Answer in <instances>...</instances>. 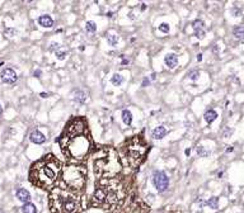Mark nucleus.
<instances>
[{"label": "nucleus", "mask_w": 244, "mask_h": 213, "mask_svg": "<svg viewBox=\"0 0 244 213\" xmlns=\"http://www.w3.org/2000/svg\"><path fill=\"white\" fill-rule=\"evenodd\" d=\"M59 141L64 154L76 160L84 159L90 150L88 128L82 118L73 119Z\"/></svg>", "instance_id": "obj_1"}, {"label": "nucleus", "mask_w": 244, "mask_h": 213, "mask_svg": "<svg viewBox=\"0 0 244 213\" xmlns=\"http://www.w3.org/2000/svg\"><path fill=\"white\" fill-rule=\"evenodd\" d=\"M61 170V164L53 155H46L32 166L29 180L36 185L46 189L56 183Z\"/></svg>", "instance_id": "obj_2"}, {"label": "nucleus", "mask_w": 244, "mask_h": 213, "mask_svg": "<svg viewBox=\"0 0 244 213\" xmlns=\"http://www.w3.org/2000/svg\"><path fill=\"white\" fill-rule=\"evenodd\" d=\"M123 197L122 186L114 178H102L99 179L98 185L95 186L93 201L97 206H107L113 207Z\"/></svg>", "instance_id": "obj_3"}, {"label": "nucleus", "mask_w": 244, "mask_h": 213, "mask_svg": "<svg viewBox=\"0 0 244 213\" xmlns=\"http://www.w3.org/2000/svg\"><path fill=\"white\" fill-rule=\"evenodd\" d=\"M121 170L120 159L112 147L101 148L94 156V173L99 179L114 178Z\"/></svg>", "instance_id": "obj_4"}, {"label": "nucleus", "mask_w": 244, "mask_h": 213, "mask_svg": "<svg viewBox=\"0 0 244 213\" xmlns=\"http://www.w3.org/2000/svg\"><path fill=\"white\" fill-rule=\"evenodd\" d=\"M147 152V146L140 137L135 136L130 141H127L126 146L123 147V156L126 159V163L131 167L139 166L140 163L144 160Z\"/></svg>", "instance_id": "obj_5"}, {"label": "nucleus", "mask_w": 244, "mask_h": 213, "mask_svg": "<svg viewBox=\"0 0 244 213\" xmlns=\"http://www.w3.org/2000/svg\"><path fill=\"white\" fill-rule=\"evenodd\" d=\"M51 207L53 211H61L62 213H76L79 208L78 199L71 193L57 190L51 198Z\"/></svg>", "instance_id": "obj_6"}, {"label": "nucleus", "mask_w": 244, "mask_h": 213, "mask_svg": "<svg viewBox=\"0 0 244 213\" xmlns=\"http://www.w3.org/2000/svg\"><path fill=\"white\" fill-rule=\"evenodd\" d=\"M64 180L71 189H80L86 182V171L83 166H69L64 173Z\"/></svg>", "instance_id": "obj_7"}, {"label": "nucleus", "mask_w": 244, "mask_h": 213, "mask_svg": "<svg viewBox=\"0 0 244 213\" xmlns=\"http://www.w3.org/2000/svg\"><path fill=\"white\" fill-rule=\"evenodd\" d=\"M151 182H153L154 188L158 190L159 193L165 192V190L168 189V186H169V179H168V176L165 175V173L159 171V170H155L153 173Z\"/></svg>", "instance_id": "obj_8"}, {"label": "nucleus", "mask_w": 244, "mask_h": 213, "mask_svg": "<svg viewBox=\"0 0 244 213\" xmlns=\"http://www.w3.org/2000/svg\"><path fill=\"white\" fill-rule=\"evenodd\" d=\"M0 79H1V81L5 82V84H14V82H17V80H18V75L13 69L8 67V69H4L0 72Z\"/></svg>", "instance_id": "obj_9"}, {"label": "nucleus", "mask_w": 244, "mask_h": 213, "mask_svg": "<svg viewBox=\"0 0 244 213\" xmlns=\"http://www.w3.org/2000/svg\"><path fill=\"white\" fill-rule=\"evenodd\" d=\"M15 197H17L18 201H21L22 203H29L31 201V193L24 188H18L15 192Z\"/></svg>", "instance_id": "obj_10"}, {"label": "nucleus", "mask_w": 244, "mask_h": 213, "mask_svg": "<svg viewBox=\"0 0 244 213\" xmlns=\"http://www.w3.org/2000/svg\"><path fill=\"white\" fill-rule=\"evenodd\" d=\"M29 140L33 144H36V145H41V144H43L45 141H46V137H45V135L41 131H38V129H34V131H32L31 132V135H29Z\"/></svg>", "instance_id": "obj_11"}, {"label": "nucleus", "mask_w": 244, "mask_h": 213, "mask_svg": "<svg viewBox=\"0 0 244 213\" xmlns=\"http://www.w3.org/2000/svg\"><path fill=\"white\" fill-rule=\"evenodd\" d=\"M164 62L169 69H174L178 63V57H177V55H174V53H167L164 57Z\"/></svg>", "instance_id": "obj_12"}, {"label": "nucleus", "mask_w": 244, "mask_h": 213, "mask_svg": "<svg viewBox=\"0 0 244 213\" xmlns=\"http://www.w3.org/2000/svg\"><path fill=\"white\" fill-rule=\"evenodd\" d=\"M38 24L43 28H52L53 27V19L47 14L41 15V17L38 18Z\"/></svg>", "instance_id": "obj_13"}, {"label": "nucleus", "mask_w": 244, "mask_h": 213, "mask_svg": "<svg viewBox=\"0 0 244 213\" xmlns=\"http://www.w3.org/2000/svg\"><path fill=\"white\" fill-rule=\"evenodd\" d=\"M165 135H167V129H165V127H163V126L156 127L153 131V138H155V140H162L163 137H165Z\"/></svg>", "instance_id": "obj_14"}, {"label": "nucleus", "mask_w": 244, "mask_h": 213, "mask_svg": "<svg viewBox=\"0 0 244 213\" xmlns=\"http://www.w3.org/2000/svg\"><path fill=\"white\" fill-rule=\"evenodd\" d=\"M122 120H123V123L126 126H131V123H132V113L128 109L122 110Z\"/></svg>", "instance_id": "obj_15"}, {"label": "nucleus", "mask_w": 244, "mask_h": 213, "mask_svg": "<svg viewBox=\"0 0 244 213\" xmlns=\"http://www.w3.org/2000/svg\"><path fill=\"white\" fill-rule=\"evenodd\" d=\"M86 98H88V93H85L84 90H76L75 93H74V99L76 101H79V103H84L86 100Z\"/></svg>", "instance_id": "obj_16"}, {"label": "nucleus", "mask_w": 244, "mask_h": 213, "mask_svg": "<svg viewBox=\"0 0 244 213\" xmlns=\"http://www.w3.org/2000/svg\"><path fill=\"white\" fill-rule=\"evenodd\" d=\"M204 118H205V120H206L207 123H212L214 120L217 118V113L215 112L214 109H208V110H206V113H205Z\"/></svg>", "instance_id": "obj_17"}, {"label": "nucleus", "mask_w": 244, "mask_h": 213, "mask_svg": "<svg viewBox=\"0 0 244 213\" xmlns=\"http://www.w3.org/2000/svg\"><path fill=\"white\" fill-rule=\"evenodd\" d=\"M22 213H37V208L33 203H24L22 207Z\"/></svg>", "instance_id": "obj_18"}, {"label": "nucleus", "mask_w": 244, "mask_h": 213, "mask_svg": "<svg viewBox=\"0 0 244 213\" xmlns=\"http://www.w3.org/2000/svg\"><path fill=\"white\" fill-rule=\"evenodd\" d=\"M233 36L235 37L236 39H242V38L244 37V28L240 27V25L235 27V28L233 29Z\"/></svg>", "instance_id": "obj_19"}, {"label": "nucleus", "mask_w": 244, "mask_h": 213, "mask_svg": "<svg viewBox=\"0 0 244 213\" xmlns=\"http://www.w3.org/2000/svg\"><path fill=\"white\" fill-rule=\"evenodd\" d=\"M111 82L114 85V86H120L122 82H123V76H121L120 74H114L111 78Z\"/></svg>", "instance_id": "obj_20"}, {"label": "nucleus", "mask_w": 244, "mask_h": 213, "mask_svg": "<svg viewBox=\"0 0 244 213\" xmlns=\"http://www.w3.org/2000/svg\"><path fill=\"white\" fill-rule=\"evenodd\" d=\"M206 204L212 209H217L219 208V198H217V197H212V198H210L206 202Z\"/></svg>", "instance_id": "obj_21"}, {"label": "nucleus", "mask_w": 244, "mask_h": 213, "mask_svg": "<svg viewBox=\"0 0 244 213\" xmlns=\"http://www.w3.org/2000/svg\"><path fill=\"white\" fill-rule=\"evenodd\" d=\"M192 27H193V29H195V33L196 32H202L204 31V22H202L201 19H196L193 22V24H192Z\"/></svg>", "instance_id": "obj_22"}, {"label": "nucleus", "mask_w": 244, "mask_h": 213, "mask_svg": "<svg viewBox=\"0 0 244 213\" xmlns=\"http://www.w3.org/2000/svg\"><path fill=\"white\" fill-rule=\"evenodd\" d=\"M211 152L208 151V150H206V148L204 147V146H198L197 147V155L198 156H201V157H206V156H208Z\"/></svg>", "instance_id": "obj_23"}, {"label": "nucleus", "mask_w": 244, "mask_h": 213, "mask_svg": "<svg viewBox=\"0 0 244 213\" xmlns=\"http://www.w3.org/2000/svg\"><path fill=\"white\" fill-rule=\"evenodd\" d=\"M107 42L111 44V46H116L118 43V37L116 34H107Z\"/></svg>", "instance_id": "obj_24"}, {"label": "nucleus", "mask_w": 244, "mask_h": 213, "mask_svg": "<svg viewBox=\"0 0 244 213\" xmlns=\"http://www.w3.org/2000/svg\"><path fill=\"white\" fill-rule=\"evenodd\" d=\"M85 29H86V32H90V33H94V32L97 31V25H95L94 22L89 20V22H86V24H85Z\"/></svg>", "instance_id": "obj_25"}, {"label": "nucleus", "mask_w": 244, "mask_h": 213, "mask_svg": "<svg viewBox=\"0 0 244 213\" xmlns=\"http://www.w3.org/2000/svg\"><path fill=\"white\" fill-rule=\"evenodd\" d=\"M55 55H56V59L57 60H65L66 56H67V51H64V50H60L59 48L55 52Z\"/></svg>", "instance_id": "obj_26"}, {"label": "nucleus", "mask_w": 244, "mask_h": 213, "mask_svg": "<svg viewBox=\"0 0 244 213\" xmlns=\"http://www.w3.org/2000/svg\"><path fill=\"white\" fill-rule=\"evenodd\" d=\"M198 76H200V71H197V70H193V71L188 72V78L191 79V80H197Z\"/></svg>", "instance_id": "obj_27"}, {"label": "nucleus", "mask_w": 244, "mask_h": 213, "mask_svg": "<svg viewBox=\"0 0 244 213\" xmlns=\"http://www.w3.org/2000/svg\"><path fill=\"white\" fill-rule=\"evenodd\" d=\"M159 31L163 32V33H168V32H169V25L167 23H162L159 25Z\"/></svg>", "instance_id": "obj_28"}, {"label": "nucleus", "mask_w": 244, "mask_h": 213, "mask_svg": "<svg viewBox=\"0 0 244 213\" xmlns=\"http://www.w3.org/2000/svg\"><path fill=\"white\" fill-rule=\"evenodd\" d=\"M5 34H6L8 37H14L15 34H17V31L13 29V28H8V29L5 31Z\"/></svg>", "instance_id": "obj_29"}, {"label": "nucleus", "mask_w": 244, "mask_h": 213, "mask_svg": "<svg viewBox=\"0 0 244 213\" xmlns=\"http://www.w3.org/2000/svg\"><path fill=\"white\" fill-rule=\"evenodd\" d=\"M232 133H233V129H230V128H228V127H225V129L223 131V137H229Z\"/></svg>", "instance_id": "obj_30"}, {"label": "nucleus", "mask_w": 244, "mask_h": 213, "mask_svg": "<svg viewBox=\"0 0 244 213\" xmlns=\"http://www.w3.org/2000/svg\"><path fill=\"white\" fill-rule=\"evenodd\" d=\"M59 48H60V44H59V43L52 42V43L50 44V48H49V50H50V51H55V52H56V51L59 50Z\"/></svg>", "instance_id": "obj_31"}, {"label": "nucleus", "mask_w": 244, "mask_h": 213, "mask_svg": "<svg viewBox=\"0 0 244 213\" xmlns=\"http://www.w3.org/2000/svg\"><path fill=\"white\" fill-rule=\"evenodd\" d=\"M232 13H233V15H234V17H240V15H242V10H240V9H238V8L233 9V10H232Z\"/></svg>", "instance_id": "obj_32"}, {"label": "nucleus", "mask_w": 244, "mask_h": 213, "mask_svg": "<svg viewBox=\"0 0 244 213\" xmlns=\"http://www.w3.org/2000/svg\"><path fill=\"white\" fill-rule=\"evenodd\" d=\"M149 82H150V80H149L147 78H145V79L143 80V86H146V85H149Z\"/></svg>", "instance_id": "obj_33"}, {"label": "nucleus", "mask_w": 244, "mask_h": 213, "mask_svg": "<svg viewBox=\"0 0 244 213\" xmlns=\"http://www.w3.org/2000/svg\"><path fill=\"white\" fill-rule=\"evenodd\" d=\"M41 74H42V71H41V70H36V71H34V76H36V78H40Z\"/></svg>", "instance_id": "obj_34"}, {"label": "nucleus", "mask_w": 244, "mask_h": 213, "mask_svg": "<svg viewBox=\"0 0 244 213\" xmlns=\"http://www.w3.org/2000/svg\"><path fill=\"white\" fill-rule=\"evenodd\" d=\"M197 61L198 62L202 61V53H198V55H197Z\"/></svg>", "instance_id": "obj_35"}, {"label": "nucleus", "mask_w": 244, "mask_h": 213, "mask_svg": "<svg viewBox=\"0 0 244 213\" xmlns=\"http://www.w3.org/2000/svg\"><path fill=\"white\" fill-rule=\"evenodd\" d=\"M40 95H41L42 98H47V97H49V94H47V93H41Z\"/></svg>", "instance_id": "obj_36"}, {"label": "nucleus", "mask_w": 244, "mask_h": 213, "mask_svg": "<svg viewBox=\"0 0 244 213\" xmlns=\"http://www.w3.org/2000/svg\"><path fill=\"white\" fill-rule=\"evenodd\" d=\"M233 151V147H228L226 148V152H232Z\"/></svg>", "instance_id": "obj_37"}, {"label": "nucleus", "mask_w": 244, "mask_h": 213, "mask_svg": "<svg viewBox=\"0 0 244 213\" xmlns=\"http://www.w3.org/2000/svg\"><path fill=\"white\" fill-rule=\"evenodd\" d=\"M112 14H113V13H112V12H110V13H108V14H107V17H110V18H111V17H112Z\"/></svg>", "instance_id": "obj_38"}, {"label": "nucleus", "mask_w": 244, "mask_h": 213, "mask_svg": "<svg viewBox=\"0 0 244 213\" xmlns=\"http://www.w3.org/2000/svg\"><path fill=\"white\" fill-rule=\"evenodd\" d=\"M189 152H191V150H189V148H188V150H186V155H189Z\"/></svg>", "instance_id": "obj_39"}, {"label": "nucleus", "mask_w": 244, "mask_h": 213, "mask_svg": "<svg viewBox=\"0 0 244 213\" xmlns=\"http://www.w3.org/2000/svg\"><path fill=\"white\" fill-rule=\"evenodd\" d=\"M156 213H168V212H165V211H159V212H156Z\"/></svg>", "instance_id": "obj_40"}, {"label": "nucleus", "mask_w": 244, "mask_h": 213, "mask_svg": "<svg viewBox=\"0 0 244 213\" xmlns=\"http://www.w3.org/2000/svg\"><path fill=\"white\" fill-rule=\"evenodd\" d=\"M1 113H3V108H1V105H0V116H1Z\"/></svg>", "instance_id": "obj_41"}]
</instances>
